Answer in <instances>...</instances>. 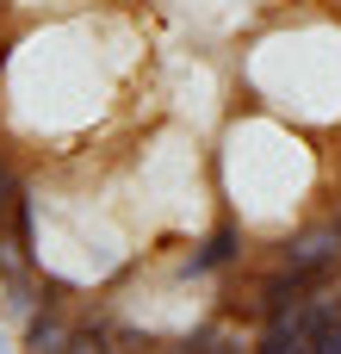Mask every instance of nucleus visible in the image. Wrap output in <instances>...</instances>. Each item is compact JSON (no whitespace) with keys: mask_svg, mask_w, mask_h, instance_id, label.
I'll list each match as a JSON object with an SVG mask.
<instances>
[{"mask_svg":"<svg viewBox=\"0 0 341 354\" xmlns=\"http://www.w3.org/2000/svg\"><path fill=\"white\" fill-rule=\"evenodd\" d=\"M236 255H242V224H236V218H224V224H217V230L186 255V274H217V268H230Z\"/></svg>","mask_w":341,"mask_h":354,"instance_id":"nucleus-2","label":"nucleus"},{"mask_svg":"<svg viewBox=\"0 0 341 354\" xmlns=\"http://www.w3.org/2000/svg\"><path fill=\"white\" fill-rule=\"evenodd\" d=\"M68 336H75V317L56 311L50 299H43V311L37 305L25 311V354H68Z\"/></svg>","mask_w":341,"mask_h":354,"instance_id":"nucleus-1","label":"nucleus"},{"mask_svg":"<svg viewBox=\"0 0 341 354\" xmlns=\"http://www.w3.org/2000/svg\"><path fill=\"white\" fill-rule=\"evenodd\" d=\"M0 354H6V336H0Z\"/></svg>","mask_w":341,"mask_h":354,"instance_id":"nucleus-3","label":"nucleus"}]
</instances>
